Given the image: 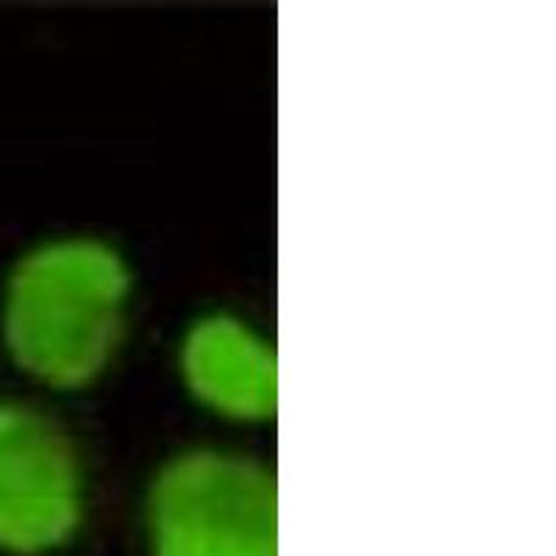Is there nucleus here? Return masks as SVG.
<instances>
[{
    "label": "nucleus",
    "instance_id": "obj_3",
    "mask_svg": "<svg viewBox=\"0 0 556 556\" xmlns=\"http://www.w3.org/2000/svg\"><path fill=\"white\" fill-rule=\"evenodd\" d=\"M84 518V470L67 431L39 409L0 401V551L51 554Z\"/></svg>",
    "mask_w": 556,
    "mask_h": 556
},
{
    "label": "nucleus",
    "instance_id": "obj_2",
    "mask_svg": "<svg viewBox=\"0 0 556 556\" xmlns=\"http://www.w3.org/2000/svg\"><path fill=\"white\" fill-rule=\"evenodd\" d=\"M148 531L153 556H278L276 476L237 451H184L156 473Z\"/></svg>",
    "mask_w": 556,
    "mask_h": 556
},
{
    "label": "nucleus",
    "instance_id": "obj_1",
    "mask_svg": "<svg viewBox=\"0 0 556 556\" xmlns=\"http://www.w3.org/2000/svg\"><path fill=\"white\" fill-rule=\"evenodd\" d=\"M131 270L96 237L31 248L3 290L0 331L9 356L39 384L76 392L96 384L126 334Z\"/></svg>",
    "mask_w": 556,
    "mask_h": 556
},
{
    "label": "nucleus",
    "instance_id": "obj_4",
    "mask_svg": "<svg viewBox=\"0 0 556 556\" xmlns=\"http://www.w3.org/2000/svg\"><path fill=\"white\" fill-rule=\"evenodd\" d=\"M181 376L206 409L228 420L253 424L276 415V354L240 317H201L181 342Z\"/></svg>",
    "mask_w": 556,
    "mask_h": 556
}]
</instances>
